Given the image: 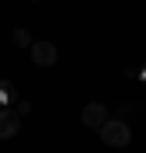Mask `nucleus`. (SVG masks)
Returning a JSON list of instances; mask_svg holds the SVG:
<instances>
[{
  "mask_svg": "<svg viewBox=\"0 0 146 153\" xmlns=\"http://www.w3.org/2000/svg\"><path fill=\"white\" fill-rule=\"evenodd\" d=\"M10 42H14L18 49H31V45H35V42H31V31H28V28H18L14 35H10Z\"/></svg>",
  "mask_w": 146,
  "mask_h": 153,
  "instance_id": "39448f33",
  "label": "nucleus"
},
{
  "mask_svg": "<svg viewBox=\"0 0 146 153\" xmlns=\"http://www.w3.org/2000/svg\"><path fill=\"white\" fill-rule=\"evenodd\" d=\"M21 122L14 111H0V139H10V136H18Z\"/></svg>",
  "mask_w": 146,
  "mask_h": 153,
  "instance_id": "20e7f679",
  "label": "nucleus"
},
{
  "mask_svg": "<svg viewBox=\"0 0 146 153\" xmlns=\"http://www.w3.org/2000/svg\"><path fill=\"white\" fill-rule=\"evenodd\" d=\"M31 59H35V66H56V59H59V52H56V45L52 42H45V38H39L35 45H31Z\"/></svg>",
  "mask_w": 146,
  "mask_h": 153,
  "instance_id": "f03ea898",
  "label": "nucleus"
},
{
  "mask_svg": "<svg viewBox=\"0 0 146 153\" xmlns=\"http://www.w3.org/2000/svg\"><path fill=\"white\" fill-rule=\"evenodd\" d=\"M139 80H143V84H146V66H143V70H139Z\"/></svg>",
  "mask_w": 146,
  "mask_h": 153,
  "instance_id": "423d86ee",
  "label": "nucleus"
},
{
  "mask_svg": "<svg viewBox=\"0 0 146 153\" xmlns=\"http://www.w3.org/2000/svg\"><path fill=\"white\" fill-rule=\"evenodd\" d=\"M80 118H84V125H87V129H97V132H101V125L108 122V108L101 105V101H90V105L84 108V115H80Z\"/></svg>",
  "mask_w": 146,
  "mask_h": 153,
  "instance_id": "7ed1b4c3",
  "label": "nucleus"
},
{
  "mask_svg": "<svg viewBox=\"0 0 146 153\" xmlns=\"http://www.w3.org/2000/svg\"><path fill=\"white\" fill-rule=\"evenodd\" d=\"M101 139H104L108 146H129L132 143V129H129V122H122V118H108V122L101 125Z\"/></svg>",
  "mask_w": 146,
  "mask_h": 153,
  "instance_id": "f257e3e1",
  "label": "nucleus"
}]
</instances>
